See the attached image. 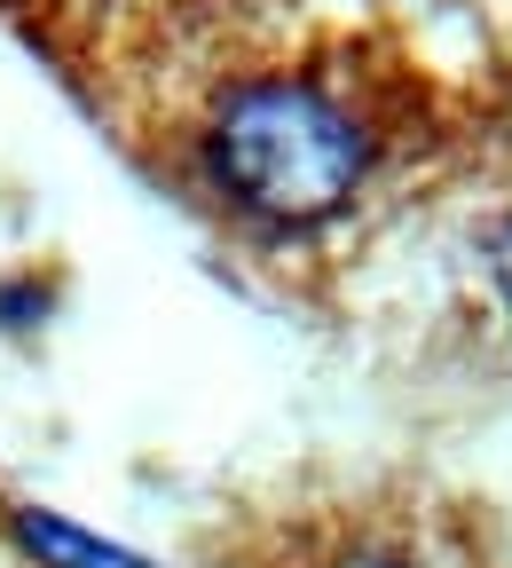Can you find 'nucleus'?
Masks as SVG:
<instances>
[{
  "instance_id": "nucleus-4",
  "label": "nucleus",
  "mask_w": 512,
  "mask_h": 568,
  "mask_svg": "<svg viewBox=\"0 0 512 568\" xmlns=\"http://www.w3.org/2000/svg\"><path fill=\"white\" fill-rule=\"evenodd\" d=\"M331 568H402L395 552H347V560H331Z\"/></svg>"
},
{
  "instance_id": "nucleus-3",
  "label": "nucleus",
  "mask_w": 512,
  "mask_h": 568,
  "mask_svg": "<svg viewBox=\"0 0 512 568\" xmlns=\"http://www.w3.org/2000/svg\"><path fill=\"white\" fill-rule=\"evenodd\" d=\"M489 284H496V301H504V316H512V213L489 230Z\"/></svg>"
},
{
  "instance_id": "nucleus-2",
  "label": "nucleus",
  "mask_w": 512,
  "mask_h": 568,
  "mask_svg": "<svg viewBox=\"0 0 512 568\" xmlns=\"http://www.w3.org/2000/svg\"><path fill=\"white\" fill-rule=\"evenodd\" d=\"M17 537H24V552H32L40 568H151L142 552L103 545L95 529L63 521V514H40V506H24V514H17Z\"/></svg>"
},
{
  "instance_id": "nucleus-1",
  "label": "nucleus",
  "mask_w": 512,
  "mask_h": 568,
  "mask_svg": "<svg viewBox=\"0 0 512 568\" xmlns=\"http://www.w3.org/2000/svg\"><path fill=\"white\" fill-rule=\"evenodd\" d=\"M205 166L253 222L308 230L362 190V126L308 80H253L205 126Z\"/></svg>"
}]
</instances>
